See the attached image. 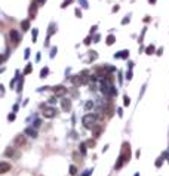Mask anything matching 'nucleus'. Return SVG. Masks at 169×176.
<instances>
[{"mask_svg": "<svg viewBox=\"0 0 169 176\" xmlns=\"http://www.w3.org/2000/svg\"><path fill=\"white\" fill-rule=\"evenodd\" d=\"M21 28H22L24 31L30 30V21H28V19H25V21H22V22H21Z\"/></svg>", "mask_w": 169, "mask_h": 176, "instance_id": "nucleus-13", "label": "nucleus"}, {"mask_svg": "<svg viewBox=\"0 0 169 176\" xmlns=\"http://www.w3.org/2000/svg\"><path fill=\"white\" fill-rule=\"evenodd\" d=\"M36 38H37V30L34 28V31H33V40H36Z\"/></svg>", "mask_w": 169, "mask_h": 176, "instance_id": "nucleus-32", "label": "nucleus"}, {"mask_svg": "<svg viewBox=\"0 0 169 176\" xmlns=\"http://www.w3.org/2000/svg\"><path fill=\"white\" fill-rule=\"evenodd\" d=\"M93 144H95V142H93V141H88V144H86V145H89V147L92 145V147H93Z\"/></svg>", "mask_w": 169, "mask_h": 176, "instance_id": "nucleus-40", "label": "nucleus"}, {"mask_svg": "<svg viewBox=\"0 0 169 176\" xmlns=\"http://www.w3.org/2000/svg\"><path fill=\"white\" fill-rule=\"evenodd\" d=\"M148 2H150V3H156V0H148Z\"/></svg>", "mask_w": 169, "mask_h": 176, "instance_id": "nucleus-42", "label": "nucleus"}, {"mask_svg": "<svg viewBox=\"0 0 169 176\" xmlns=\"http://www.w3.org/2000/svg\"><path fill=\"white\" fill-rule=\"evenodd\" d=\"M39 126H40V120H36L34 121V127H39Z\"/></svg>", "mask_w": 169, "mask_h": 176, "instance_id": "nucleus-36", "label": "nucleus"}, {"mask_svg": "<svg viewBox=\"0 0 169 176\" xmlns=\"http://www.w3.org/2000/svg\"><path fill=\"white\" fill-rule=\"evenodd\" d=\"M89 53H90V59H92V61H95L97 58H98V55H97L95 50H92V52H89Z\"/></svg>", "mask_w": 169, "mask_h": 176, "instance_id": "nucleus-21", "label": "nucleus"}, {"mask_svg": "<svg viewBox=\"0 0 169 176\" xmlns=\"http://www.w3.org/2000/svg\"><path fill=\"white\" fill-rule=\"evenodd\" d=\"M48 73H49V68H42V71H40V79H45V77L48 75Z\"/></svg>", "mask_w": 169, "mask_h": 176, "instance_id": "nucleus-15", "label": "nucleus"}, {"mask_svg": "<svg viewBox=\"0 0 169 176\" xmlns=\"http://www.w3.org/2000/svg\"><path fill=\"white\" fill-rule=\"evenodd\" d=\"M56 108H53V107H45V110H43V117L45 119H53V117L56 115Z\"/></svg>", "mask_w": 169, "mask_h": 176, "instance_id": "nucleus-3", "label": "nucleus"}, {"mask_svg": "<svg viewBox=\"0 0 169 176\" xmlns=\"http://www.w3.org/2000/svg\"><path fill=\"white\" fill-rule=\"evenodd\" d=\"M6 58H8V55H0V64H2V62L6 59Z\"/></svg>", "mask_w": 169, "mask_h": 176, "instance_id": "nucleus-31", "label": "nucleus"}, {"mask_svg": "<svg viewBox=\"0 0 169 176\" xmlns=\"http://www.w3.org/2000/svg\"><path fill=\"white\" fill-rule=\"evenodd\" d=\"M162 163H163V158H157V161H156V167H160Z\"/></svg>", "mask_w": 169, "mask_h": 176, "instance_id": "nucleus-26", "label": "nucleus"}, {"mask_svg": "<svg viewBox=\"0 0 169 176\" xmlns=\"http://www.w3.org/2000/svg\"><path fill=\"white\" fill-rule=\"evenodd\" d=\"M156 52V47L153 46V45H150V46H147V49H145V53L147 55H153Z\"/></svg>", "mask_w": 169, "mask_h": 176, "instance_id": "nucleus-14", "label": "nucleus"}, {"mask_svg": "<svg viewBox=\"0 0 169 176\" xmlns=\"http://www.w3.org/2000/svg\"><path fill=\"white\" fill-rule=\"evenodd\" d=\"M31 70H33V64H28V65L25 67V70H24V74H30Z\"/></svg>", "mask_w": 169, "mask_h": 176, "instance_id": "nucleus-17", "label": "nucleus"}, {"mask_svg": "<svg viewBox=\"0 0 169 176\" xmlns=\"http://www.w3.org/2000/svg\"><path fill=\"white\" fill-rule=\"evenodd\" d=\"M53 93H55V96H64L65 93H67V89L62 86V84H58V86H55L53 89Z\"/></svg>", "mask_w": 169, "mask_h": 176, "instance_id": "nucleus-4", "label": "nucleus"}, {"mask_svg": "<svg viewBox=\"0 0 169 176\" xmlns=\"http://www.w3.org/2000/svg\"><path fill=\"white\" fill-rule=\"evenodd\" d=\"M9 36H10V38H12V42H13V43H18V42L21 40V37H20V33H18L16 30H10Z\"/></svg>", "mask_w": 169, "mask_h": 176, "instance_id": "nucleus-6", "label": "nucleus"}, {"mask_svg": "<svg viewBox=\"0 0 169 176\" xmlns=\"http://www.w3.org/2000/svg\"><path fill=\"white\" fill-rule=\"evenodd\" d=\"M71 2H73V0H64V2H62V5H61V8H62V9H65V8H67V6H68Z\"/></svg>", "mask_w": 169, "mask_h": 176, "instance_id": "nucleus-20", "label": "nucleus"}, {"mask_svg": "<svg viewBox=\"0 0 169 176\" xmlns=\"http://www.w3.org/2000/svg\"><path fill=\"white\" fill-rule=\"evenodd\" d=\"M61 107H62V110H64L65 112H68V111L71 110V101L67 99V98H64V99L61 101Z\"/></svg>", "mask_w": 169, "mask_h": 176, "instance_id": "nucleus-5", "label": "nucleus"}, {"mask_svg": "<svg viewBox=\"0 0 169 176\" xmlns=\"http://www.w3.org/2000/svg\"><path fill=\"white\" fill-rule=\"evenodd\" d=\"M92 107H93V102H92V101H89V102H86V105H85V108H86V110H90Z\"/></svg>", "mask_w": 169, "mask_h": 176, "instance_id": "nucleus-25", "label": "nucleus"}, {"mask_svg": "<svg viewBox=\"0 0 169 176\" xmlns=\"http://www.w3.org/2000/svg\"><path fill=\"white\" fill-rule=\"evenodd\" d=\"M80 152H82V155H86V144H80Z\"/></svg>", "mask_w": 169, "mask_h": 176, "instance_id": "nucleus-18", "label": "nucleus"}, {"mask_svg": "<svg viewBox=\"0 0 169 176\" xmlns=\"http://www.w3.org/2000/svg\"><path fill=\"white\" fill-rule=\"evenodd\" d=\"M128 56H129V50H122V52L114 55V58H123V59H126Z\"/></svg>", "mask_w": 169, "mask_h": 176, "instance_id": "nucleus-11", "label": "nucleus"}, {"mask_svg": "<svg viewBox=\"0 0 169 176\" xmlns=\"http://www.w3.org/2000/svg\"><path fill=\"white\" fill-rule=\"evenodd\" d=\"M129 160H130V145H129L128 142H125V144L122 145V152H120V155H119V160H117L114 169H120V167H122L126 161H129Z\"/></svg>", "mask_w": 169, "mask_h": 176, "instance_id": "nucleus-1", "label": "nucleus"}, {"mask_svg": "<svg viewBox=\"0 0 169 176\" xmlns=\"http://www.w3.org/2000/svg\"><path fill=\"white\" fill-rule=\"evenodd\" d=\"M95 121H97V115H93V114H86V115H83V119H82V123H83V126L86 129H93Z\"/></svg>", "mask_w": 169, "mask_h": 176, "instance_id": "nucleus-2", "label": "nucleus"}, {"mask_svg": "<svg viewBox=\"0 0 169 176\" xmlns=\"http://www.w3.org/2000/svg\"><path fill=\"white\" fill-rule=\"evenodd\" d=\"M117 114H119V117H122V114H123V112H122V108L117 110Z\"/></svg>", "mask_w": 169, "mask_h": 176, "instance_id": "nucleus-41", "label": "nucleus"}, {"mask_svg": "<svg viewBox=\"0 0 169 176\" xmlns=\"http://www.w3.org/2000/svg\"><path fill=\"white\" fill-rule=\"evenodd\" d=\"M53 31H55V24H50V27H49V36H52Z\"/></svg>", "mask_w": 169, "mask_h": 176, "instance_id": "nucleus-24", "label": "nucleus"}, {"mask_svg": "<svg viewBox=\"0 0 169 176\" xmlns=\"http://www.w3.org/2000/svg\"><path fill=\"white\" fill-rule=\"evenodd\" d=\"M49 102H50V104H53V102H56V96H55V98H50V99H49Z\"/></svg>", "mask_w": 169, "mask_h": 176, "instance_id": "nucleus-38", "label": "nucleus"}, {"mask_svg": "<svg viewBox=\"0 0 169 176\" xmlns=\"http://www.w3.org/2000/svg\"><path fill=\"white\" fill-rule=\"evenodd\" d=\"M92 172H93L92 169H88V170H85V173H83V175H80V176H90V175H92Z\"/></svg>", "mask_w": 169, "mask_h": 176, "instance_id": "nucleus-23", "label": "nucleus"}, {"mask_svg": "<svg viewBox=\"0 0 169 176\" xmlns=\"http://www.w3.org/2000/svg\"><path fill=\"white\" fill-rule=\"evenodd\" d=\"M24 133H25V135H28V136H31V138H37V130H36V129H33V127H27Z\"/></svg>", "mask_w": 169, "mask_h": 176, "instance_id": "nucleus-9", "label": "nucleus"}, {"mask_svg": "<svg viewBox=\"0 0 169 176\" xmlns=\"http://www.w3.org/2000/svg\"><path fill=\"white\" fill-rule=\"evenodd\" d=\"M55 53H56V47H52V49H50V58H53Z\"/></svg>", "mask_w": 169, "mask_h": 176, "instance_id": "nucleus-28", "label": "nucleus"}, {"mask_svg": "<svg viewBox=\"0 0 169 176\" xmlns=\"http://www.w3.org/2000/svg\"><path fill=\"white\" fill-rule=\"evenodd\" d=\"M114 42H116V37L113 36V34H110V36L107 37V42H105V43H107L108 46H111V45H114Z\"/></svg>", "mask_w": 169, "mask_h": 176, "instance_id": "nucleus-12", "label": "nucleus"}, {"mask_svg": "<svg viewBox=\"0 0 169 176\" xmlns=\"http://www.w3.org/2000/svg\"><path fill=\"white\" fill-rule=\"evenodd\" d=\"M37 3H39V5H40V6H43V5H45V3H46V0H37Z\"/></svg>", "mask_w": 169, "mask_h": 176, "instance_id": "nucleus-34", "label": "nucleus"}, {"mask_svg": "<svg viewBox=\"0 0 169 176\" xmlns=\"http://www.w3.org/2000/svg\"><path fill=\"white\" fill-rule=\"evenodd\" d=\"M90 40H92V37H90V36H88V37L85 38V45H89V43H90Z\"/></svg>", "mask_w": 169, "mask_h": 176, "instance_id": "nucleus-29", "label": "nucleus"}, {"mask_svg": "<svg viewBox=\"0 0 169 176\" xmlns=\"http://www.w3.org/2000/svg\"><path fill=\"white\" fill-rule=\"evenodd\" d=\"M135 176H139V173H137V175H135Z\"/></svg>", "mask_w": 169, "mask_h": 176, "instance_id": "nucleus-43", "label": "nucleus"}, {"mask_svg": "<svg viewBox=\"0 0 169 176\" xmlns=\"http://www.w3.org/2000/svg\"><path fill=\"white\" fill-rule=\"evenodd\" d=\"M123 104H125L126 107L130 104V99H129V96H128V95H125V96H123Z\"/></svg>", "mask_w": 169, "mask_h": 176, "instance_id": "nucleus-19", "label": "nucleus"}, {"mask_svg": "<svg viewBox=\"0 0 169 176\" xmlns=\"http://www.w3.org/2000/svg\"><path fill=\"white\" fill-rule=\"evenodd\" d=\"M126 79H128V80H130V79H132V73H130V71L126 74Z\"/></svg>", "mask_w": 169, "mask_h": 176, "instance_id": "nucleus-33", "label": "nucleus"}, {"mask_svg": "<svg viewBox=\"0 0 169 176\" xmlns=\"http://www.w3.org/2000/svg\"><path fill=\"white\" fill-rule=\"evenodd\" d=\"M37 5H39V3H37V0H34V2L31 3V6H30V16L31 18H34L36 13H37V8H39Z\"/></svg>", "mask_w": 169, "mask_h": 176, "instance_id": "nucleus-8", "label": "nucleus"}, {"mask_svg": "<svg viewBox=\"0 0 169 176\" xmlns=\"http://www.w3.org/2000/svg\"><path fill=\"white\" fill-rule=\"evenodd\" d=\"M5 155H13V148H8L5 151Z\"/></svg>", "mask_w": 169, "mask_h": 176, "instance_id": "nucleus-22", "label": "nucleus"}, {"mask_svg": "<svg viewBox=\"0 0 169 176\" xmlns=\"http://www.w3.org/2000/svg\"><path fill=\"white\" fill-rule=\"evenodd\" d=\"M15 144H16V145H24V144H25V136L18 135L16 138H15Z\"/></svg>", "mask_w": 169, "mask_h": 176, "instance_id": "nucleus-10", "label": "nucleus"}, {"mask_svg": "<svg viewBox=\"0 0 169 176\" xmlns=\"http://www.w3.org/2000/svg\"><path fill=\"white\" fill-rule=\"evenodd\" d=\"M70 175L71 176H76L77 175V167L76 166H70Z\"/></svg>", "mask_w": 169, "mask_h": 176, "instance_id": "nucleus-16", "label": "nucleus"}, {"mask_svg": "<svg viewBox=\"0 0 169 176\" xmlns=\"http://www.w3.org/2000/svg\"><path fill=\"white\" fill-rule=\"evenodd\" d=\"M82 2V5H83V8H88V3H86V0H80Z\"/></svg>", "mask_w": 169, "mask_h": 176, "instance_id": "nucleus-39", "label": "nucleus"}, {"mask_svg": "<svg viewBox=\"0 0 169 176\" xmlns=\"http://www.w3.org/2000/svg\"><path fill=\"white\" fill-rule=\"evenodd\" d=\"M24 56H25V58H28V56H30V49H25V53H24Z\"/></svg>", "mask_w": 169, "mask_h": 176, "instance_id": "nucleus-35", "label": "nucleus"}, {"mask_svg": "<svg viewBox=\"0 0 169 176\" xmlns=\"http://www.w3.org/2000/svg\"><path fill=\"white\" fill-rule=\"evenodd\" d=\"M8 120H9V121H13V120H15V114H9V115H8Z\"/></svg>", "mask_w": 169, "mask_h": 176, "instance_id": "nucleus-30", "label": "nucleus"}, {"mask_svg": "<svg viewBox=\"0 0 169 176\" xmlns=\"http://www.w3.org/2000/svg\"><path fill=\"white\" fill-rule=\"evenodd\" d=\"M74 13H76L77 18H82V10H80V9H76V12H74Z\"/></svg>", "mask_w": 169, "mask_h": 176, "instance_id": "nucleus-27", "label": "nucleus"}, {"mask_svg": "<svg viewBox=\"0 0 169 176\" xmlns=\"http://www.w3.org/2000/svg\"><path fill=\"white\" fill-rule=\"evenodd\" d=\"M9 170H10V164H9V163L0 161V175H3V173H6V172H9Z\"/></svg>", "mask_w": 169, "mask_h": 176, "instance_id": "nucleus-7", "label": "nucleus"}, {"mask_svg": "<svg viewBox=\"0 0 169 176\" xmlns=\"http://www.w3.org/2000/svg\"><path fill=\"white\" fill-rule=\"evenodd\" d=\"M129 22V16H126L125 19H123V21H122V24H128Z\"/></svg>", "mask_w": 169, "mask_h": 176, "instance_id": "nucleus-37", "label": "nucleus"}]
</instances>
